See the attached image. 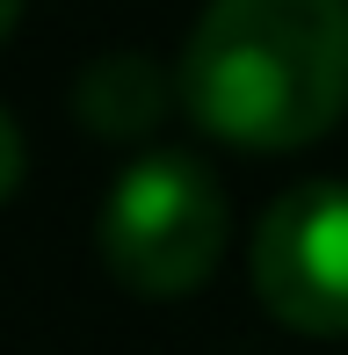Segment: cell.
<instances>
[{
  "label": "cell",
  "mask_w": 348,
  "mask_h": 355,
  "mask_svg": "<svg viewBox=\"0 0 348 355\" xmlns=\"http://www.w3.org/2000/svg\"><path fill=\"white\" fill-rule=\"evenodd\" d=\"M15 22H22V0H0V44L15 37Z\"/></svg>",
  "instance_id": "cell-6"
},
{
  "label": "cell",
  "mask_w": 348,
  "mask_h": 355,
  "mask_svg": "<svg viewBox=\"0 0 348 355\" xmlns=\"http://www.w3.org/2000/svg\"><path fill=\"white\" fill-rule=\"evenodd\" d=\"M254 297L312 341L348 334V189L297 182L254 225Z\"/></svg>",
  "instance_id": "cell-3"
},
{
  "label": "cell",
  "mask_w": 348,
  "mask_h": 355,
  "mask_svg": "<svg viewBox=\"0 0 348 355\" xmlns=\"http://www.w3.org/2000/svg\"><path fill=\"white\" fill-rule=\"evenodd\" d=\"M174 94L240 153H297L348 116V0H211Z\"/></svg>",
  "instance_id": "cell-1"
},
{
  "label": "cell",
  "mask_w": 348,
  "mask_h": 355,
  "mask_svg": "<svg viewBox=\"0 0 348 355\" xmlns=\"http://www.w3.org/2000/svg\"><path fill=\"white\" fill-rule=\"evenodd\" d=\"M232 232V203L218 189V174L196 153H146L116 174V189L102 196V268L131 297H189L211 283L218 254Z\"/></svg>",
  "instance_id": "cell-2"
},
{
  "label": "cell",
  "mask_w": 348,
  "mask_h": 355,
  "mask_svg": "<svg viewBox=\"0 0 348 355\" xmlns=\"http://www.w3.org/2000/svg\"><path fill=\"white\" fill-rule=\"evenodd\" d=\"M167 102H182V94H174V80L146 51H102L73 80V116L94 138H146L167 116Z\"/></svg>",
  "instance_id": "cell-4"
},
{
  "label": "cell",
  "mask_w": 348,
  "mask_h": 355,
  "mask_svg": "<svg viewBox=\"0 0 348 355\" xmlns=\"http://www.w3.org/2000/svg\"><path fill=\"white\" fill-rule=\"evenodd\" d=\"M22 167H29V145H22V131H15V116L0 109V203L22 189Z\"/></svg>",
  "instance_id": "cell-5"
}]
</instances>
